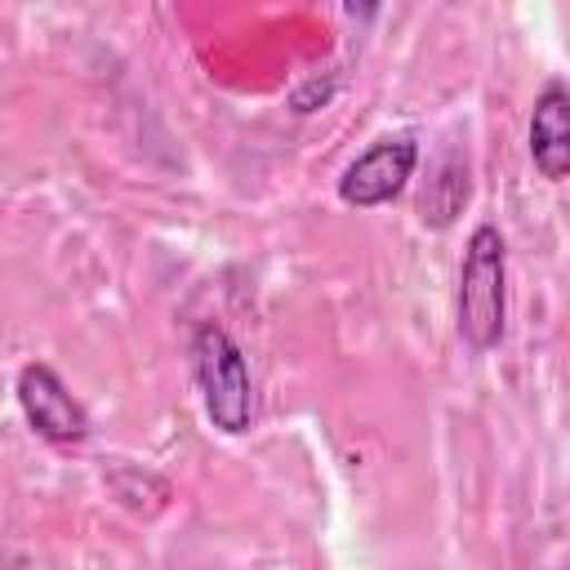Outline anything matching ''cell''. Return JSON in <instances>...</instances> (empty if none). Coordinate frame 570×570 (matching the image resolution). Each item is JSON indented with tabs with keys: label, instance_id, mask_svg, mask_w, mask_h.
Instances as JSON below:
<instances>
[{
	"label": "cell",
	"instance_id": "6da1fadb",
	"mask_svg": "<svg viewBox=\"0 0 570 570\" xmlns=\"http://www.w3.org/2000/svg\"><path fill=\"white\" fill-rule=\"evenodd\" d=\"M454 330L468 352H494L508 330V240L494 223H476L454 285Z\"/></svg>",
	"mask_w": 570,
	"mask_h": 570
},
{
	"label": "cell",
	"instance_id": "7a4b0ae2",
	"mask_svg": "<svg viewBox=\"0 0 570 570\" xmlns=\"http://www.w3.org/2000/svg\"><path fill=\"white\" fill-rule=\"evenodd\" d=\"M191 365H196V387H200L205 419L227 436L249 432V423H254V379H249V361H245L240 343L223 325L205 321L191 338Z\"/></svg>",
	"mask_w": 570,
	"mask_h": 570
},
{
	"label": "cell",
	"instance_id": "3957f363",
	"mask_svg": "<svg viewBox=\"0 0 570 570\" xmlns=\"http://www.w3.org/2000/svg\"><path fill=\"white\" fill-rule=\"evenodd\" d=\"M13 396H18V410H22L27 428L40 441L80 445L89 436V410L76 401V392L62 383V374L53 365L27 361L13 379Z\"/></svg>",
	"mask_w": 570,
	"mask_h": 570
},
{
	"label": "cell",
	"instance_id": "277c9868",
	"mask_svg": "<svg viewBox=\"0 0 570 570\" xmlns=\"http://www.w3.org/2000/svg\"><path fill=\"white\" fill-rule=\"evenodd\" d=\"M414 165H419V142L410 134L379 138L338 174V200L352 209H379L405 191Z\"/></svg>",
	"mask_w": 570,
	"mask_h": 570
},
{
	"label": "cell",
	"instance_id": "5b68a950",
	"mask_svg": "<svg viewBox=\"0 0 570 570\" xmlns=\"http://www.w3.org/2000/svg\"><path fill=\"white\" fill-rule=\"evenodd\" d=\"M530 160L548 183H561L570 174V89L566 80H548L530 111Z\"/></svg>",
	"mask_w": 570,
	"mask_h": 570
},
{
	"label": "cell",
	"instance_id": "8992f818",
	"mask_svg": "<svg viewBox=\"0 0 570 570\" xmlns=\"http://www.w3.org/2000/svg\"><path fill=\"white\" fill-rule=\"evenodd\" d=\"M468 191H472V183H468V160L450 156V160L441 165V174L423 187V196H419V218H423L428 227L454 223V214L468 205Z\"/></svg>",
	"mask_w": 570,
	"mask_h": 570
},
{
	"label": "cell",
	"instance_id": "52a82bcc",
	"mask_svg": "<svg viewBox=\"0 0 570 570\" xmlns=\"http://www.w3.org/2000/svg\"><path fill=\"white\" fill-rule=\"evenodd\" d=\"M330 94H334V80H325V85H321V80H307L303 89H294L289 107H294V111H316V107H321Z\"/></svg>",
	"mask_w": 570,
	"mask_h": 570
}]
</instances>
